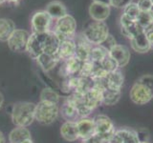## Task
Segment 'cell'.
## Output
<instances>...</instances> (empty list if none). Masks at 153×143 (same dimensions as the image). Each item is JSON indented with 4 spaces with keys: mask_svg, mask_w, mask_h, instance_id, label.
Listing matches in <instances>:
<instances>
[{
    "mask_svg": "<svg viewBox=\"0 0 153 143\" xmlns=\"http://www.w3.org/2000/svg\"><path fill=\"white\" fill-rule=\"evenodd\" d=\"M129 97L136 105H146L153 99V75L143 74L140 76L129 92Z\"/></svg>",
    "mask_w": 153,
    "mask_h": 143,
    "instance_id": "cell-1",
    "label": "cell"
},
{
    "mask_svg": "<svg viewBox=\"0 0 153 143\" xmlns=\"http://www.w3.org/2000/svg\"><path fill=\"white\" fill-rule=\"evenodd\" d=\"M36 104L29 101H18L12 109V121L16 127H28L36 119Z\"/></svg>",
    "mask_w": 153,
    "mask_h": 143,
    "instance_id": "cell-2",
    "label": "cell"
},
{
    "mask_svg": "<svg viewBox=\"0 0 153 143\" xmlns=\"http://www.w3.org/2000/svg\"><path fill=\"white\" fill-rule=\"evenodd\" d=\"M82 35L93 46L102 45L109 35L108 26L103 21H93L84 28Z\"/></svg>",
    "mask_w": 153,
    "mask_h": 143,
    "instance_id": "cell-3",
    "label": "cell"
},
{
    "mask_svg": "<svg viewBox=\"0 0 153 143\" xmlns=\"http://www.w3.org/2000/svg\"><path fill=\"white\" fill-rule=\"evenodd\" d=\"M59 116V104L39 101L36 107V120L42 125H51Z\"/></svg>",
    "mask_w": 153,
    "mask_h": 143,
    "instance_id": "cell-4",
    "label": "cell"
},
{
    "mask_svg": "<svg viewBox=\"0 0 153 143\" xmlns=\"http://www.w3.org/2000/svg\"><path fill=\"white\" fill-rule=\"evenodd\" d=\"M76 31V21L71 14L67 13L66 15L59 18L56 22L55 32L61 40L64 39H75Z\"/></svg>",
    "mask_w": 153,
    "mask_h": 143,
    "instance_id": "cell-5",
    "label": "cell"
},
{
    "mask_svg": "<svg viewBox=\"0 0 153 143\" xmlns=\"http://www.w3.org/2000/svg\"><path fill=\"white\" fill-rule=\"evenodd\" d=\"M94 121L96 127V135H98L102 140L108 139L117 131L111 118L105 114H100L94 117Z\"/></svg>",
    "mask_w": 153,
    "mask_h": 143,
    "instance_id": "cell-6",
    "label": "cell"
},
{
    "mask_svg": "<svg viewBox=\"0 0 153 143\" xmlns=\"http://www.w3.org/2000/svg\"><path fill=\"white\" fill-rule=\"evenodd\" d=\"M30 35H31L29 33V32L25 30H20V29H16L7 41L9 49L13 52H26Z\"/></svg>",
    "mask_w": 153,
    "mask_h": 143,
    "instance_id": "cell-7",
    "label": "cell"
},
{
    "mask_svg": "<svg viewBox=\"0 0 153 143\" xmlns=\"http://www.w3.org/2000/svg\"><path fill=\"white\" fill-rule=\"evenodd\" d=\"M95 82V81H94ZM104 88L98 82H95L94 86L82 95V102L86 107L94 111L102 104V90Z\"/></svg>",
    "mask_w": 153,
    "mask_h": 143,
    "instance_id": "cell-8",
    "label": "cell"
},
{
    "mask_svg": "<svg viewBox=\"0 0 153 143\" xmlns=\"http://www.w3.org/2000/svg\"><path fill=\"white\" fill-rule=\"evenodd\" d=\"M52 20L53 18L46 11H38L35 13L31 19V24L33 32L44 33L50 32Z\"/></svg>",
    "mask_w": 153,
    "mask_h": 143,
    "instance_id": "cell-9",
    "label": "cell"
},
{
    "mask_svg": "<svg viewBox=\"0 0 153 143\" xmlns=\"http://www.w3.org/2000/svg\"><path fill=\"white\" fill-rule=\"evenodd\" d=\"M45 37H46V32L44 33L33 32L30 35L26 52L32 58L36 59L41 54H43Z\"/></svg>",
    "mask_w": 153,
    "mask_h": 143,
    "instance_id": "cell-10",
    "label": "cell"
},
{
    "mask_svg": "<svg viewBox=\"0 0 153 143\" xmlns=\"http://www.w3.org/2000/svg\"><path fill=\"white\" fill-rule=\"evenodd\" d=\"M94 81L100 83L106 89L114 90V91H122V87L124 82V76L122 72L118 69L116 71L107 74V75L104 78L94 80Z\"/></svg>",
    "mask_w": 153,
    "mask_h": 143,
    "instance_id": "cell-11",
    "label": "cell"
},
{
    "mask_svg": "<svg viewBox=\"0 0 153 143\" xmlns=\"http://www.w3.org/2000/svg\"><path fill=\"white\" fill-rule=\"evenodd\" d=\"M109 55L116 61L119 69L126 67L130 61V52L129 49L124 45L116 44L109 50Z\"/></svg>",
    "mask_w": 153,
    "mask_h": 143,
    "instance_id": "cell-12",
    "label": "cell"
},
{
    "mask_svg": "<svg viewBox=\"0 0 153 143\" xmlns=\"http://www.w3.org/2000/svg\"><path fill=\"white\" fill-rule=\"evenodd\" d=\"M130 44L132 49L139 54H146L151 50V47L146 35V32L143 28H141L133 35V37L130 39Z\"/></svg>",
    "mask_w": 153,
    "mask_h": 143,
    "instance_id": "cell-13",
    "label": "cell"
},
{
    "mask_svg": "<svg viewBox=\"0 0 153 143\" xmlns=\"http://www.w3.org/2000/svg\"><path fill=\"white\" fill-rule=\"evenodd\" d=\"M76 129H78L79 137L81 140H85L96 133V127L94 118L82 117L76 121Z\"/></svg>",
    "mask_w": 153,
    "mask_h": 143,
    "instance_id": "cell-14",
    "label": "cell"
},
{
    "mask_svg": "<svg viewBox=\"0 0 153 143\" xmlns=\"http://www.w3.org/2000/svg\"><path fill=\"white\" fill-rule=\"evenodd\" d=\"M110 12V6L102 3L93 1L89 7V14L94 21H105L108 18Z\"/></svg>",
    "mask_w": 153,
    "mask_h": 143,
    "instance_id": "cell-15",
    "label": "cell"
},
{
    "mask_svg": "<svg viewBox=\"0 0 153 143\" xmlns=\"http://www.w3.org/2000/svg\"><path fill=\"white\" fill-rule=\"evenodd\" d=\"M81 64H82V61H80L75 55L73 57H71V58L63 61V65L60 68V73L62 75L66 76V77L79 75Z\"/></svg>",
    "mask_w": 153,
    "mask_h": 143,
    "instance_id": "cell-16",
    "label": "cell"
},
{
    "mask_svg": "<svg viewBox=\"0 0 153 143\" xmlns=\"http://www.w3.org/2000/svg\"><path fill=\"white\" fill-rule=\"evenodd\" d=\"M120 25H121V32L128 38L129 40L133 37V35L142 28L139 24L132 19L126 17L124 14H122L120 18Z\"/></svg>",
    "mask_w": 153,
    "mask_h": 143,
    "instance_id": "cell-17",
    "label": "cell"
},
{
    "mask_svg": "<svg viewBox=\"0 0 153 143\" xmlns=\"http://www.w3.org/2000/svg\"><path fill=\"white\" fill-rule=\"evenodd\" d=\"M59 114L65 121L76 122L80 118L75 104L72 101H70L68 98L66 99V101L59 108Z\"/></svg>",
    "mask_w": 153,
    "mask_h": 143,
    "instance_id": "cell-18",
    "label": "cell"
},
{
    "mask_svg": "<svg viewBox=\"0 0 153 143\" xmlns=\"http://www.w3.org/2000/svg\"><path fill=\"white\" fill-rule=\"evenodd\" d=\"M76 41L74 39H64L61 40L57 56L59 57L60 61H64L75 56L76 55Z\"/></svg>",
    "mask_w": 153,
    "mask_h": 143,
    "instance_id": "cell-19",
    "label": "cell"
},
{
    "mask_svg": "<svg viewBox=\"0 0 153 143\" xmlns=\"http://www.w3.org/2000/svg\"><path fill=\"white\" fill-rule=\"evenodd\" d=\"M60 135L63 139L69 142L79 139L78 129H76V122L65 121L60 127Z\"/></svg>",
    "mask_w": 153,
    "mask_h": 143,
    "instance_id": "cell-20",
    "label": "cell"
},
{
    "mask_svg": "<svg viewBox=\"0 0 153 143\" xmlns=\"http://www.w3.org/2000/svg\"><path fill=\"white\" fill-rule=\"evenodd\" d=\"M36 60L40 68L46 73L52 71L60 62L59 57L57 55H50L47 54H41Z\"/></svg>",
    "mask_w": 153,
    "mask_h": 143,
    "instance_id": "cell-21",
    "label": "cell"
},
{
    "mask_svg": "<svg viewBox=\"0 0 153 143\" xmlns=\"http://www.w3.org/2000/svg\"><path fill=\"white\" fill-rule=\"evenodd\" d=\"M76 56L80 61H86L89 59V56H90V52L92 50L93 45L90 44V43L85 39V38L81 37V39H79V41L76 42Z\"/></svg>",
    "mask_w": 153,
    "mask_h": 143,
    "instance_id": "cell-22",
    "label": "cell"
},
{
    "mask_svg": "<svg viewBox=\"0 0 153 143\" xmlns=\"http://www.w3.org/2000/svg\"><path fill=\"white\" fill-rule=\"evenodd\" d=\"M16 30V24L12 19L0 18V41L7 42Z\"/></svg>",
    "mask_w": 153,
    "mask_h": 143,
    "instance_id": "cell-23",
    "label": "cell"
},
{
    "mask_svg": "<svg viewBox=\"0 0 153 143\" xmlns=\"http://www.w3.org/2000/svg\"><path fill=\"white\" fill-rule=\"evenodd\" d=\"M45 11L49 13V15L53 19H56V20L67 14V9L64 6V4L60 1H57V0L48 3Z\"/></svg>",
    "mask_w": 153,
    "mask_h": 143,
    "instance_id": "cell-24",
    "label": "cell"
},
{
    "mask_svg": "<svg viewBox=\"0 0 153 143\" xmlns=\"http://www.w3.org/2000/svg\"><path fill=\"white\" fill-rule=\"evenodd\" d=\"M30 138H32L31 132L27 127H16L13 129L9 135L10 143H22Z\"/></svg>",
    "mask_w": 153,
    "mask_h": 143,
    "instance_id": "cell-25",
    "label": "cell"
},
{
    "mask_svg": "<svg viewBox=\"0 0 153 143\" xmlns=\"http://www.w3.org/2000/svg\"><path fill=\"white\" fill-rule=\"evenodd\" d=\"M122 91H114L104 88L102 90V104L106 106H114L121 99Z\"/></svg>",
    "mask_w": 153,
    "mask_h": 143,
    "instance_id": "cell-26",
    "label": "cell"
},
{
    "mask_svg": "<svg viewBox=\"0 0 153 143\" xmlns=\"http://www.w3.org/2000/svg\"><path fill=\"white\" fill-rule=\"evenodd\" d=\"M117 133L121 136L123 143H140L137 130L130 128H121L118 129Z\"/></svg>",
    "mask_w": 153,
    "mask_h": 143,
    "instance_id": "cell-27",
    "label": "cell"
},
{
    "mask_svg": "<svg viewBox=\"0 0 153 143\" xmlns=\"http://www.w3.org/2000/svg\"><path fill=\"white\" fill-rule=\"evenodd\" d=\"M109 55V50L105 48L103 45L93 46L92 50L90 52L89 59L93 61L94 63H100L105 57Z\"/></svg>",
    "mask_w": 153,
    "mask_h": 143,
    "instance_id": "cell-28",
    "label": "cell"
},
{
    "mask_svg": "<svg viewBox=\"0 0 153 143\" xmlns=\"http://www.w3.org/2000/svg\"><path fill=\"white\" fill-rule=\"evenodd\" d=\"M40 100L41 101H48L59 104V94L55 90L51 88H45L40 93Z\"/></svg>",
    "mask_w": 153,
    "mask_h": 143,
    "instance_id": "cell-29",
    "label": "cell"
},
{
    "mask_svg": "<svg viewBox=\"0 0 153 143\" xmlns=\"http://www.w3.org/2000/svg\"><path fill=\"white\" fill-rule=\"evenodd\" d=\"M141 11L140 9H139L137 3H129L127 6H126L123 8V13L126 17L132 19V20H137V18L139 16V14H140Z\"/></svg>",
    "mask_w": 153,
    "mask_h": 143,
    "instance_id": "cell-30",
    "label": "cell"
},
{
    "mask_svg": "<svg viewBox=\"0 0 153 143\" xmlns=\"http://www.w3.org/2000/svg\"><path fill=\"white\" fill-rule=\"evenodd\" d=\"M136 22L140 25L143 30H146L153 24V17L150 12H141L137 18Z\"/></svg>",
    "mask_w": 153,
    "mask_h": 143,
    "instance_id": "cell-31",
    "label": "cell"
},
{
    "mask_svg": "<svg viewBox=\"0 0 153 143\" xmlns=\"http://www.w3.org/2000/svg\"><path fill=\"white\" fill-rule=\"evenodd\" d=\"M94 68H95V63L93 61H91L90 59L83 61L82 64H81L79 75L82 76V77H91L94 72Z\"/></svg>",
    "mask_w": 153,
    "mask_h": 143,
    "instance_id": "cell-32",
    "label": "cell"
},
{
    "mask_svg": "<svg viewBox=\"0 0 153 143\" xmlns=\"http://www.w3.org/2000/svg\"><path fill=\"white\" fill-rule=\"evenodd\" d=\"M100 64L105 71L107 72V73H111V72H114V71H116V70L119 69L116 61H115L109 55L105 57V58L102 62H100Z\"/></svg>",
    "mask_w": 153,
    "mask_h": 143,
    "instance_id": "cell-33",
    "label": "cell"
},
{
    "mask_svg": "<svg viewBox=\"0 0 153 143\" xmlns=\"http://www.w3.org/2000/svg\"><path fill=\"white\" fill-rule=\"evenodd\" d=\"M137 5L141 12H150L153 8L151 0H138Z\"/></svg>",
    "mask_w": 153,
    "mask_h": 143,
    "instance_id": "cell-34",
    "label": "cell"
},
{
    "mask_svg": "<svg viewBox=\"0 0 153 143\" xmlns=\"http://www.w3.org/2000/svg\"><path fill=\"white\" fill-rule=\"evenodd\" d=\"M131 2H132V0H110V6L123 9Z\"/></svg>",
    "mask_w": 153,
    "mask_h": 143,
    "instance_id": "cell-35",
    "label": "cell"
},
{
    "mask_svg": "<svg viewBox=\"0 0 153 143\" xmlns=\"http://www.w3.org/2000/svg\"><path fill=\"white\" fill-rule=\"evenodd\" d=\"M139 138H140V141H149V133L145 128L139 129L137 130Z\"/></svg>",
    "mask_w": 153,
    "mask_h": 143,
    "instance_id": "cell-36",
    "label": "cell"
},
{
    "mask_svg": "<svg viewBox=\"0 0 153 143\" xmlns=\"http://www.w3.org/2000/svg\"><path fill=\"white\" fill-rule=\"evenodd\" d=\"M145 32H146V35L148 40V43H149L151 49H153V24H151L147 29H146Z\"/></svg>",
    "mask_w": 153,
    "mask_h": 143,
    "instance_id": "cell-37",
    "label": "cell"
},
{
    "mask_svg": "<svg viewBox=\"0 0 153 143\" xmlns=\"http://www.w3.org/2000/svg\"><path fill=\"white\" fill-rule=\"evenodd\" d=\"M116 44H117V43H116V40H115V38H114L111 35H109L108 37L106 38V40L104 41V43H103L102 45H103L105 48H107L108 50H110L113 46H115Z\"/></svg>",
    "mask_w": 153,
    "mask_h": 143,
    "instance_id": "cell-38",
    "label": "cell"
},
{
    "mask_svg": "<svg viewBox=\"0 0 153 143\" xmlns=\"http://www.w3.org/2000/svg\"><path fill=\"white\" fill-rule=\"evenodd\" d=\"M103 143H123V140H122L121 136H120V135L116 131V133H115L111 137L108 138V139H106V140H104Z\"/></svg>",
    "mask_w": 153,
    "mask_h": 143,
    "instance_id": "cell-39",
    "label": "cell"
},
{
    "mask_svg": "<svg viewBox=\"0 0 153 143\" xmlns=\"http://www.w3.org/2000/svg\"><path fill=\"white\" fill-rule=\"evenodd\" d=\"M104 140H102V138H100L98 135H95L92 136H90L89 138H87V139H85L83 140L82 142L83 143H103Z\"/></svg>",
    "mask_w": 153,
    "mask_h": 143,
    "instance_id": "cell-40",
    "label": "cell"
},
{
    "mask_svg": "<svg viewBox=\"0 0 153 143\" xmlns=\"http://www.w3.org/2000/svg\"><path fill=\"white\" fill-rule=\"evenodd\" d=\"M0 143H6V137L1 131H0Z\"/></svg>",
    "mask_w": 153,
    "mask_h": 143,
    "instance_id": "cell-41",
    "label": "cell"
},
{
    "mask_svg": "<svg viewBox=\"0 0 153 143\" xmlns=\"http://www.w3.org/2000/svg\"><path fill=\"white\" fill-rule=\"evenodd\" d=\"M95 2H99V3H102L105 5H109L110 6V0H94Z\"/></svg>",
    "mask_w": 153,
    "mask_h": 143,
    "instance_id": "cell-42",
    "label": "cell"
},
{
    "mask_svg": "<svg viewBox=\"0 0 153 143\" xmlns=\"http://www.w3.org/2000/svg\"><path fill=\"white\" fill-rule=\"evenodd\" d=\"M3 103H4V95L1 92H0V109L2 108Z\"/></svg>",
    "mask_w": 153,
    "mask_h": 143,
    "instance_id": "cell-43",
    "label": "cell"
},
{
    "mask_svg": "<svg viewBox=\"0 0 153 143\" xmlns=\"http://www.w3.org/2000/svg\"><path fill=\"white\" fill-rule=\"evenodd\" d=\"M6 1H8V2H10V3H18L20 0H6Z\"/></svg>",
    "mask_w": 153,
    "mask_h": 143,
    "instance_id": "cell-44",
    "label": "cell"
},
{
    "mask_svg": "<svg viewBox=\"0 0 153 143\" xmlns=\"http://www.w3.org/2000/svg\"><path fill=\"white\" fill-rule=\"evenodd\" d=\"M22 143H33V141L32 138H30V139H27V140H25V141H23Z\"/></svg>",
    "mask_w": 153,
    "mask_h": 143,
    "instance_id": "cell-45",
    "label": "cell"
},
{
    "mask_svg": "<svg viewBox=\"0 0 153 143\" xmlns=\"http://www.w3.org/2000/svg\"><path fill=\"white\" fill-rule=\"evenodd\" d=\"M5 2H6V0H0V5H2Z\"/></svg>",
    "mask_w": 153,
    "mask_h": 143,
    "instance_id": "cell-46",
    "label": "cell"
},
{
    "mask_svg": "<svg viewBox=\"0 0 153 143\" xmlns=\"http://www.w3.org/2000/svg\"><path fill=\"white\" fill-rule=\"evenodd\" d=\"M140 143H151L150 141H141Z\"/></svg>",
    "mask_w": 153,
    "mask_h": 143,
    "instance_id": "cell-47",
    "label": "cell"
},
{
    "mask_svg": "<svg viewBox=\"0 0 153 143\" xmlns=\"http://www.w3.org/2000/svg\"><path fill=\"white\" fill-rule=\"evenodd\" d=\"M150 13H151V15H152V17H153V8H152V10L150 11Z\"/></svg>",
    "mask_w": 153,
    "mask_h": 143,
    "instance_id": "cell-48",
    "label": "cell"
},
{
    "mask_svg": "<svg viewBox=\"0 0 153 143\" xmlns=\"http://www.w3.org/2000/svg\"><path fill=\"white\" fill-rule=\"evenodd\" d=\"M151 1H152V4H153V0H151Z\"/></svg>",
    "mask_w": 153,
    "mask_h": 143,
    "instance_id": "cell-49",
    "label": "cell"
},
{
    "mask_svg": "<svg viewBox=\"0 0 153 143\" xmlns=\"http://www.w3.org/2000/svg\"><path fill=\"white\" fill-rule=\"evenodd\" d=\"M81 143H83V142H81Z\"/></svg>",
    "mask_w": 153,
    "mask_h": 143,
    "instance_id": "cell-50",
    "label": "cell"
}]
</instances>
